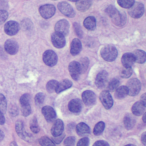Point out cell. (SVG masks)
Returning <instances> with one entry per match:
<instances>
[{
  "instance_id": "obj_11",
  "label": "cell",
  "mask_w": 146,
  "mask_h": 146,
  "mask_svg": "<svg viewBox=\"0 0 146 146\" xmlns=\"http://www.w3.org/2000/svg\"><path fill=\"white\" fill-rule=\"evenodd\" d=\"M51 40L54 46L58 48H62L66 44V39L64 36L56 32L52 34Z\"/></svg>"
},
{
  "instance_id": "obj_8",
  "label": "cell",
  "mask_w": 146,
  "mask_h": 146,
  "mask_svg": "<svg viewBox=\"0 0 146 146\" xmlns=\"http://www.w3.org/2000/svg\"><path fill=\"white\" fill-rule=\"evenodd\" d=\"M69 27V23L67 20L61 19L56 23L54 29L55 32L66 36L68 34Z\"/></svg>"
},
{
  "instance_id": "obj_56",
  "label": "cell",
  "mask_w": 146,
  "mask_h": 146,
  "mask_svg": "<svg viewBox=\"0 0 146 146\" xmlns=\"http://www.w3.org/2000/svg\"><path fill=\"white\" fill-rule=\"evenodd\" d=\"M55 1H56V0H55Z\"/></svg>"
},
{
  "instance_id": "obj_12",
  "label": "cell",
  "mask_w": 146,
  "mask_h": 146,
  "mask_svg": "<svg viewBox=\"0 0 146 146\" xmlns=\"http://www.w3.org/2000/svg\"><path fill=\"white\" fill-rule=\"evenodd\" d=\"M68 68L70 74L72 78L75 80H77L81 74V70L79 62L76 61L71 62L69 64Z\"/></svg>"
},
{
  "instance_id": "obj_1",
  "label": "cell",
  "mask_w": 146,
  "mask_h": 146,
  "mask_svg": "<svg viewBox=\"0 0 146 146\" xmlns=\"http://www.w3.org/2000/svg\"><path fill=\"white\" fill-rule=\"evenodd\" d=\"M106 13L111 18L112 22L117 26H123L126 22V15L124 13H121L112 5L108 6L106 9Z\"/></svg>"
},
{
  "instance_id": "obj_33",
  "label": "cell",
  "mask_w": 146,
  "mask_h": 146,
  "mask_svg": "<svg viewBox=\"0 0 146 146\" xmlns=\"http://www.w3.org/2000/svg\"><path fill=\"white\" fill-rule=\"evenodd\" d=\"M117 3L123 8L129 9L135 2V0H117Z\"/></svg>"
},
{
  "instance_id": "obj_30",
  "label": "cell",
  "mask_w": 146,
  "mask_h": 146,
  "mask_svg": "<svg viewBox=\"0 0 146 146\" xmlns=\"http://www.w3.org/2000/svg\"><path fill=\"white\" fill-rule=\"evenodd\" d=\"M105 128V124L103 121L98 122L94 127L93 132L95 135L98 136L102 133Z\"/></svg>"
},
{
  "instance_id": "obj_3",
  "label": "cell",
  "mask_w": 146,
  "mask_h": 146,
  "mask_svg": "<svg viewBox=\"0 0 146 146\" xmlns=\"http://www.w3.org/2000/svg\"><path fill=\"white\" fill-rule=\"evenodd\" d=\"M128 89V95L134 96L139 94L141 89V83L136 78H132L129 79L126 84Z\"/></svg>"
},
{
  "instance_id": "obj_37",
  "label": "cell",
  "mask_w": 146,
  "mask_h": 146,
  "mask_svg": "<svg viewBox=\"0 0 146 146\" xmlns=\"http://www.w3.org/2000/svg\"><path fill=\"white\" fill-rule=\"evenodd\" d=\"M7 109V101L4 95L0 93V111L3 113H5Z\"/></svg>"
},
{
  "instance_id": "obj_28",
  "label": "cell",
  "mask_w": 146,
  "mask_h": 146,
  "mask_svg": "<svg viewBox=\"0 0 146 146\" xmlns=\"http://www.w3.org/2000/svg\"><path fill=\"white\" fill-rule=\"evenodd\" d=\"M124 127L127 129H131L134 127L136 121L135 119L129 114H127L123 120Z\"/></svg>"
},
{
  "instance_id": "obj_35",
  "label": "cell",
  "mask_w": 146,
  "mask_h": 146,
  "mask_svg": "<svg viewBox=\"0 0 146 146\" xmlns=\"http://www.w3.org/2000/svg\"><path fill=\"white\" fill-rule=\"evenodd\" d=\"M119 85V80L116 78H113L111 79L108 84V89L111 91H113L115 90Z\"/></svg>"
},
{
  "instance_id": "obj_26",
  "label": "cell",
  "mask_w": 146,
  "mask_h": 146,
  "mask_svg": "<svg viewBox=\"0 0 146 146\" xmlns=\"http://www.w3.org/2000/svg\"><path fill=\"white\" fill-rule=\"evenodd\" d=\"M83 25L87 29L94 30L95 29L96 26V19L92 16H89L84 20Z\"/></svg>"
},
{
  "instance_id": "obj_54",
  "label": "cell",
  "mask_w": 146,
  "mask_h": 146,
  "mask_svg": "<svg viewBox=\"0 0 146 146\" xmlns=\"http://www.w3.org/2000/svg\"><path fill=\"white\" fill-rule=\"evenodd\" d=\"M145 116H146V113H144L143 116V120L144 121V123L146 122V118H145Z\"/></svg>"
},
{
  "instance_id": "obj_34",
  "label": "cell",
  "mask_w": 146,
  "mask_h": 146,
  "mask_svg": "<svg viewBox=\"0 0 146 146\" xmlns=\"http://www.w3.org/2000/svg\"><path fill=\"white\" fill-rule=\"evenodd\" d=\"M39 143L40 145L43 146L55 145V143L52 141V140L47 136H43L40 137L39 139Z\"/></svg>"
},
{
  "instance_id": "obj_13",
  "label": "cell",
  "mask_w": 146,
  "mask_h": 146,
  "mask_svg": "<svg viewBox=\"0 0 146 146\" xmlns=\"http://www.w3.org/2000/svg\"><path fill=\"white\" fill-rule=\"evenodd\" d=\"M5 51L10 55L15 54L19 49L18 43L14 39H7L4 44Z\"/></svg>"
},
{
  "instance_id": "obj_53",
  "label": "cell",
  "mask_w": 146,
  "mask_h": 146,
  "mask_svg": "<svg viewBox=\"0 0 146 146\" xmlns=\"http://www.w3.org/2000/svg\"><path fill=\"white\" fill-rule=\"evenodd\" d=\"M4 138V133L0 129V141H1Z\"/></svg>"
},
{
  "instance_id": "obj_17",
  "label": "cell",
  "mask_w": 146,
  "mask_h": 146,
  "mask_svg": "<svg viewBox=\"0 0 146 146\" xmlns=\"http://www.w3.org/2000/svg\"><path fill=\"white\" fill-rule=\"evenodd\" d=\"M64 129V124L62 120L57 119L55 121L53 124L51 132L54 137H56L63 133V131Z\"/></svg>"
},
{
  "instance_id": "obj_6",
  "label": "cell",
  "mask_w": 146,
  "mask_h": 146,
  "mask_svg": "<svg viewBox=\"0 0 146 146\" xmlns=\"http://www.w3.org/2000/svg\"><path fill=\"white\" fill-rule=\"evenodd\" d=\"M40 15L44 19L52 17L55 13V7L51 4H46L41 6L39 9Z\"/></svg>"
},
{
  "instance_id": "obj_25",
  "label": "cell",
  "mask_w": 146,
  "mask_h": 146,
  "mask_svg": "<svg viewBox=\"0 0 146 146\" xmlns=\"http://www.w3.org/2000/svg\"><path fill=\"white\" fill-rule=\"evenodd\" d=\"M72 83L71 80L68 79H64L59 83L58 82L55 90V92L58 94L60 93L62 91L70 88L72 86Z\"/></svg>"
},
{
  "instance_id": "obj_20",
  "label": "cell",
  "mask_w": 146,
  "mask_h": 146,
  "mask_svg": "<svg viewBox=\"0 0 146 146\" xmlns=\"http://www.w3.org/2000/svg\"><path fill=\"white\" fill-rule=\"evenodd\" d=\"M121 63L124 67H130L135 62V57L132 53H125L123 55L121 59Z\"/></svg>"
},
{
  "instance_id": "obj_31",
  "label": "cell",
  "mask_w": 146,
  "mask_h": 146,
  "mask_svg": "<svg viewBox=\"0 0 146 146\" xmlns=\"http://www.w3.org/2000/svg\"><path fill=\"white\" fill-rule=\"evenodd\" d=\"M30 128L31 131L34 133H37L39 131V127L38 124L37 119L35 117H34L30 121Z\"/></svg>"
},
{
  "instance_id": "obj_21",
  "label": "cell",
  "mask_w": 146,
  "mask_h": 146,
  "mask_svg": "<svg viewBox=\"0 0 146 146\" xmlns=\"http://www.w3.org/2000/svg\"><path fill=\"white\" fill-rule=\"evenodd\" d=\"M82 50V44L78 38L74 39L70 45V52L72 55H78Z\"/></svg>"
},
{
  "instance_id": "obj_42",
  "label": "cell",
  "mask_w": 146,
  "mask_h": 146,
  "mask_svg": "<svg viewBox=\"0 0 146 146\" xmlns=\"http://www.w3.org/2000/svg\"><path fill=\"white\" fill-rule=\"evenodd\" d=\"M8 18V13L6 10H0V25L3 24Z\"/></svg>"
},
{
  "instance_id": "obj_49",
  "label": "cell",
  "mask_w": 146,
  "mask_h": 146,
  "mask_svg": "<svg viewBox=\"0 0 146 146\" xmlns=\"http://www.w3.org/2000/svg\"><path fill=\"white\" fill-rule=\"evenodd\" d=\"M94 146H95V145H98V146H106V145H109V144L106 141H104V140H98V141H96L94 144H93Z\"/></svg>"
},
{
  "instance_id": "obj_39",
  "label": "cell",
  "mask_w": 146,
  "mask_h": 146,
  "mask_svg": "<svg viewBox=\"0 0 146 146\" xmlns=\"http://www.w3.org/2000/svg\"><path fill=\"white\" fill-rule=\"evenodd\" d=\"M44 98H45V95L42 92L38 93L35 95L34 98L35 104L36 106H40L41 104H42V103L44 100Z\"/></svg>"
},
{
  "instance_id": "obj_29",
  "label": "cell",
  "mask_w": 146,
  "mask_h": 146,
  "mask_svg": "<svg viewBox=\"0 0 146 146\" xmlns=\"http://www.w3.org/2000/svg\"><path fill=\"white\" fill-rule=\"evenodd\" d=\"M115 90V97L117 99H123L128 95V89L126 86H120Z\"/></svg>"
},
{
  "instance_id": "obj_40",
  "label": "cell",
  "mask_w": 146,
  "mask_h": 146,
  "mask_svg": "<svg viewBox=\"0 0 146 146\" xmlns=\"http://www.w3.org/2000/svg\"><path fill=\"white\" fill-rule=\"evenodd\" d=\"M30 96L29 94H25L21 96L20 98V104L21 106H24L30 104Z\"/></svg>"
},
{
  "instance_id": "obj_43",
  "label": "cell",
  "mask_w": 146,
  "mask_h": 146,
  "mask_svg": "<svg viewBox=\"0 0 146 146\" xmlns=\"http://www.w3.org/2000/svg\"><path fill=\"white\" fill-rule=\"evenodd\" d=\"M74 30H75V31L76 35L79 37L82 38V35H83V31L81 29V27H80V26L79 25V24L76 22H75L74 23Z\"/></svg>"
},
{
  "instance_id": "obj_24",
  "label": "cell",
  "mask_w": 146,
  "mask_h": 146,
  "mask_svg": "<svg viewBox=\"0 0 146 146\" xmlns=\"http://www.w3.org/2000/svg\"><path fill=\"white\" fill-rule=\"evenodd\" d=\"M91 3V0H78L76 2V7L79 11L84 12L90 7Z\"/></svg>"
},
{
  "instance_id": "obj_55",
  "label": "cell",
  "mask_w": 146,
  "mask_h": 146,
  "mask_svg": "<svg viewBox=\"0 0 146 146\" xmlns=\"http://www.w3.org/2000/svg\"><path fill=\"white\" fill-rule=\"evenodd\" d=\"M70 1H71V2H76L77 1H78V0H69Z\"/></svg>"
},
{
  "instance_id": "obj_7",
  "label": "cell",
  "mask_w": 146,
  "mask_h": 146,
  "mask_svg": "<svg viewBox=\"0 0 146 146\" xmlns=\"http://www.w3.org/2000/svg\"><path fill=\"white\" fill-rule=\"evenodd\" d=\"M58 8L63 15L67 17L72 18L75 15V12L72 6L66 2H61L59 3Z\"/></svg>"
},
{
  "instance_id": "obj_32",
  "label": "cell",
  "mask_w": 146,
  "mask_h": 146,
  "mask_svg": "<svg viewBox=\"0 0 146 146\" xmlns=\"http://www.w3.org/2000/svg\"><path fill=\"white\" fill-rule=\"evenodd\" d=\"M58 82L55 80H51L46 84V90L48 92H53L55 91L56 86L58 85Z\"/></svg>"
},
{
  "instance_id": "obj_51",
  "label": "cell",
  "mask_w": 146,
  "mask_h": 146,
  "mask_svg": "<svg viewBox=\"0 0 146 146\" xmlns=\"http://www.w3.org/2000/svg\"><path fill=\"white\" fill-rule=\"evenodd\" d=\"M141 142L143 143V144L144 145H146V133H145V132H144L141 135Z\"/></svg>"
},
{
  "instance_id": "obj_15",
  "label": "cell",
  "mask_w": 146,
  "mask_h": 146,
  "mask_svg": "<svg viewBox=\"0 0 146 146\" xmlns=\"http://www.w3.org/2000/svg\"><path fill=\"white\" fill-rule=\"evenodd\" d=\"M42 113L46 121L48 122H52L55 119L56 116L54 109L52 107L48 106H46L42 107Z\"/></svg>"
},
{
  "instance_id": "obj_22",
  "label": "cell",
  "mask_w": 146,
  "mask_h": 146,
  "mask_svg": "<svg viewBox=\"0 0 146 146\" xmlns=\"http://www.w3.org/2000/svg\"><path fill=\"white\" fill-rule=\"evenodd\" d=\"M76 131L78 135L80 136H85L90 133V129L89 127L84 123H79L76 126Z\"/></svg>"
},
{
  "instance_id": "obj_38",
  "label": "cell",
  "mask_w": 146,
  "mask_h": 146,
  "mask_svg": "<svg viewBox=\"0 0 146 146\" xmlns=\"http://www.w3.org/2000/svg\"><path fill=\"white\" fill-rule=\"evenodd\" d=\"M132 74V70L131 67H124V68L120 71V76L123 78H128L131 76Z\"/></svg>"
},
{
  "instance_id": "obj_50",
  "label": "cell",
  "mask_w": 146,
  "mask_h": 146,
  "mask_svg": "<svg viewBox=\"0 0 146 146\" xmlns=\"http://www.w3.org/2000/svg\"><path fill=\"white\" fill-rule=\"evenodd\" d=\"M5 122V118L4 117L3 113L0 111V125H2Z\"/></svg>"
},
{
  "instance_id": "obj_36",
  "label": "cell",
  "mask_w": 146,
  "mask_h": 146,
  "mask_svg": "<svg viewBox=\"0 0 146 146\" xmlns=\"http://www.w3.org/2000/svg\"><path fill=\"white\" fill-rule=\"evenodd\" d=\"M80 67V70H81V73L84 72L88 66L89 64V61L87 58H83L80 59V62H79Z\"/></svg>"
},
{
  "instance_id": "obj_44",
  "label": "cell",
  "mask_w": 146,
  "mask_h": 146,
  "mask_svg": "<svg viewBox=\"0 0 146 146\" xmlns=\"http://www.w3.org/2000/svg\"><path fill=\"white\" fill-rule=\"evenodd\" d=\"M89 145V139L87 137H84L82 138L79 140L77 143V145L78 146H88Z\"/></svg>"
},
{
  "instance_id": "obj_19",
  "label": "cell",
  "mask_w": 146,
  "mask_h": 146,
  "mask_svg": "<svg viewBox=\"0 0 146 146\" xmlns=\"http://www.w3.org/2000/svg\"><path fill=\"white\" fill-rule=\"evenodd\" d=\"M15 131H16L17 134L18 135V136L21 138H22L24 140H27V139L29 138V134L27 133H26V132L25 131L23 123L22 121L18 120L16 122Z\"/></svg>"
},
{
  "instance_id": "obj_18",
  "label": "cell",
  "mask_w": 146,
  "mask_h": 146,
  "mask_svg": "<svg viewBox=\"0 0 146 146\" xmlns=\"http://www.w3.org/2000/svg\"><path fill=\"white\" fill-rule=\"evenodd\" d=\"M82 102L79 99H74L70 101L68 104V110L72 113H78L81 111Z\"/></svg>"
},
{
  "instance_id": "obj_2",
  "label": "cell",
  "mask_w": 146,
  "mask_h": 146,
  "mask_svg": "<svg viewBox=\"0 0 146 146\" xmlns=\"http://www.w3.org/2000/svg\"><path fill=\"white\" fill-rule=\"evenodd\" d=\"M100 55L102 58L107 62H112L115 60L117 55L116 47L112 45H106L100 50Z\"/></svg>"
},
{
  "instance_id": "obj_47",
  "label": "cell",
  "mask_w": 146,
  "mask_h": 146,
  "mask_svg": "<svg viewBox=\"0 0 146 146\" xmlns=\"http://www.w3.org/2000/svg\"><path fill=\"white\" fill-rule=\"evenodd\" d=\"M9 112H10V114L13 116H15L17 115L18 113L17 107L15 106H10V109H9Z\"/></svg>"
},
{
  "instance_id": "obj_9",
  "label": "cell",
  "mask_w": 146,
  "mask_h": 146,
  "mask_svg": "<svg viewBox=\"0 0 146 146\" xmlns=\"http://www.w3.org/2000/svg\"><path fill=\"white\" fill-rule=\"evenodd\" d=\"M99 99L106 109L108 110L112 107L113 105V99L108 91H102L100 94Z\"/></svg>"
},
{
  "instance_id": "obj_4",
  "label": "cell",
  "mask_w": 146,
  "mask_h": 146,
  "mask_svg": "<svg viewBox=\"0 0 146 146\" xmlns=\"http://www.w3.org/2000/svg\"><path fill=\"white\" fill-rule=\"evenodd\" d=\"M144 6L141 2H134L131 7L128 9L129 15L133 18H139L144 14Z\"/></svg>"
},
{
  "instance_id": "obj_52",
  "label": "cell",
  "mask_w": 146,
  "mask_h": 146,
  "mask_svg": "<svg viewBox=\"0 0 146 146\" xmlns=\"http://www.w3.org/2000/svg\"><path fill=\"white\" fill-rule=\"evenodd\" d=\"M140 100H141L140 102H142L144 105L146 104V94L145 93L141 95V96L140 98Z\"/></svg>"
},
{
  "instance_id": "obj_23",
  "label": "cell",
  "mask_w": 146,
  "mask_h": 146,
  "mask_svg": "<svg viewBox=\"0 0 146 146\" xmlns=\"http://www.w3.org/2000/svg\"><path fill=\"white\" fill-rule=\"evenodd\" d=\"M145 105L141 102H137L132 107V112L134 115L140 116L145 111Z\"/></svg>"
},
{
  "instance_id": "obj_46",
  "label": "cell",
  "mask_w": 146,
  "mask_h": 146,
  "mask_svg": "<svg viewBox=\"0 0 146 146\" xmlns=\"http://www.w3.org/2000/svg\"><path fill=\"white\" fill-rule=\"evenodd\" d=\"M31 22L28 19L23 20L22 23V27L23 29H25V30H28V29H30L31 27Z\"/></svg>"
},
{
  "instance_id": "obj_45",
  "label": "cell",
  "mask_w": 146,
  "mask_h": 146,
  "mask_svg": "<svg viewBox=\"0 0 146 146\" xmlns=\"http://www.w3.org/2000/svg\"><path fill=\"white\" fill-rule=\"evenodd\" d=\"M75 141V138L73 136H70L66 138L64 141V144L66 145H73Z\"/></svg>"
},
{
  "instance_id": "obj_5",
  "label": "cell",
  "mask_w": 146,
  "mask_h": 146,
  "mask_svg": "<svg viewBox=\"0 0 146 146\" xmlns=\"http://www.w3.org/2000/svg\"><path fill=\"white\" fill-rule=\"evenodd\" d=\"M43 60L44 63L48 66H55L58 61V57L56 53L51 50H46L43 54Z\"/></svg>"
},
{
  "instance_id": "obj_14",
  "label": "cell",
  "mask_w": 146,
  "mask_h": 146,
  "mask_svg": "<svg viewBox=\"0 0 146 146\" xmlns=\"http://www.w3.org/2000/svg\"><path fill=\"white\" fill-rule=\"evenodd\" d=\"M82 100L87 106L94 105L96 102V95L95 93L90 90L84 91L82 94Z\"/></svg>"
},
{
  "instance_id": "obj_16",
  "label": "cell",
  "mask_w": 146,
  "mask_h": 146,
  "mask_svg": "<svg viewBox=\"0 0 146 146\" xmlns=\"http://www.w3.org/2000/svg\"><path fill=\"white\" fill-rule=\"evenodd\" d=\"M108 81V73L105 70H102L99 72L95 78V84L99 88L104 87Z\"/></svg>"
},
{
  "instance_id": "obj_10",
  "label": "cell",
  "mask_w": 146,
  "mask_h": 146,
  "mask_svg": "<svg viewBox=\"0 0 146 146\" xmlns=\"http://www.w3.org/2000/svg\"><path fill=\"white\" fill-rule=\"evenodd\" d=\"M19 30V25L17 22L14 21H8L4 26V31L5 33L10 36L17 34Z\"/></svg>"
},
{
  "instance_id": "obj_48",
  "label": "cell",
  "mask_w": 146,
  "mask_h": 146,
  "mask_svg": "<svg viewBox=\"0 0 146 146\" xmlns=\"http://www.w3.org/2000/svg\"><path fill=\"white\" fill-rule=\"evenodd\" d=\"M64 137V134H61L60 135L56 136V137H54V138H52L51 140H52V141L55 144H59L61 142V141L63 140V139Z\"/></svg>"
},
{
  "instance_id": "obj_27",
  "label": "cell",
  "mask_w": 146,
  "mask_h": 146,
  "mask_svg": "<svg viewBox=\"0 0 146 146\" xmlns=\"http://www.w3.org/2000/svg\"><path fill=\"white\" fill-rule=\"evenodd\" d=\"M134 57L135 62L138 63H144L146 60V54L145 52L141 50H136L132 53Z\"/></svg>"
},
{
  "instance_id": "obj_41",
  "label": "cell",
  "mask_w": 146,
  "mask_h": 146,
  "mask_svg": "<svg viewBox=\"0 0 146 146\" xmlns=\"http://www.w3.org/2000/svg\"><path fill=\"white\" fill-rule=\"evenodd\" d=\"M21 112L24 116H29L31 112V109L30 104L21 106Z\"/></svg>"
}]
</instances>
